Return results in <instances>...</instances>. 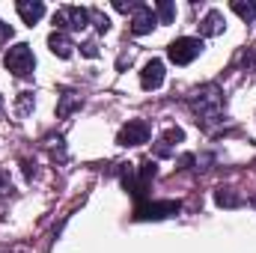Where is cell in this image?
<instances>
[{"mask_svg": "<svg viewBox=\"0 0 256 253\" xmlns=\"http://www.w3.org/2000/svg\"><path fill=\"white\" fill-rule=\"evenodd\" d=\"M191 108H194V114L200 116L196 122L212 126V122H218L220 114H224V96H220V90H218L214 84L200 86V90L194 92V98H191Z\"/></svg>", "mask_w": 256, "mask_h": 253, "instance_id": "1", "label": "cell"}, {"mask_svg": "<svg viewBox=\"0 0 256 253\" xmlns=\"http://www.w3.org/2000/svg\"><path fill=\"white\" fill-rule=\"evenodd\" d=\"M3 66L12 72V74H18V78H27L30 72H33V51H30V45H24V42H18V45H12L6 54H3Z\"/></svg>", "mask_w": 256, "mask_h": 253, "instance_id": "2", "label": "cell"}, {"mask_svg": "<svg viewBox=\"0 0 256 253\" xmlns=\"http://www.w3.org/2000/svg\"><path fill=\"white\" fill-rule=\"evenodd\" d=\"M200 54H202V39H194V36H182V39H176V42L167 48V57L176 66L194 63Z\"/></svg>", "mask_w": 256, "mask_h": 253, "instance_id": "3", "label": "cell"}, {"mask_svg": "<svg viewBox=\"0 0 256 253\" xmlns=\"http://www.w3.org/2000/svg\"><path fill=\"white\" fill-rule=\"evenodd\" d=\"M179 202L176 200H167V202H140L134 208V218L137 220H161V218H170V214H179Z\"/></svg>", "mask_w": 256, "mask_h": 253, "instance_id": "4", "label": "cell"}, {"mask_svg": "<svg viewBox=\"0 0 256 253\" xmlns=\"http://www.w3.org/2000/svg\"><path fill=\"white\" fill-rule=\"evenodd\" d=\"M146 140H149V126L143 120H128L126 126L120 128V134H116L120 146H140Z\"/></svg>", "mask_w": 256, "mask_h": 253, "instance_id": "5", "label": "cell"}, {"mask_svg": "<svg viewBox=\"0 0 256 253\" xmlns=\"http://www.w3.org/2000/svg\"><path fill=\"white\" fill-rule=\"evenodd\" d=\"M54 24L57 27H72V30H84L90 24V9H80V6H66L54 15Z\"/></svg>", "mask_w": 256, "mask_h": 253, "instance_id": "6", "label": "cell"}, {"mask_svg": "<svg viewBox=\"0 0 256 253\" xmlns=\"http://www.w3.org/2000/svg\"><path fill=\"white\" fill-rule=\"evenodd\" d=\"M155 24H158V21H155V12H152L149 6H137V9H134V18H131V33H134V36H146Z\"/></svg>", "mask_w": 256, "mask_h": 253, "instance_id": "7", "label": "cell"}, {"mask_svg": "<svg viewBox=\"0 0 256 253\" xmlns=\"http://www.w3.org/2000/svg\"><path fill=\"white\" fill-rule=\"evenodd\" d=\"M140 84H143V90H158L164 84V63L161 60H149L143 66V72H140Z\"/></svg>", "mask_w": 256, "mask_h": 253, "instance_id": "8", "label": "cell"}, {"mask_svg": "<svg viewBox=\"0 0 256 253\" xmlns=\"http://www.w3.org/2000/svg\"><path fill=\"white\" fill-rule=\"evenodd\" d=\"M15 9H18V15L24 18V24H30V27L45 15V3H39V0H18Z\"/></svg>", "mask_w": 256, "mask_h": 253, "instance_id": "9", "label": "cell"}, {"mask_svg": "<svg viewBox=\"0 0 256 253\" xmlns=\"http://www.w3.org/2000/svg\"><path fill=\"white\" fill-rule=\"evenodd\" d=\"M48 48H51V54H57L60 60H68L72 57V39L66 36V33H60V30H54L51 36H48Z\"/></svg>", "mask_w": 256, "mask_h": 253, "instance_id": "10", "label": "cell"}, {"mask_svg": "<svg viewBox=\"0 0 256 253\" xmlns=\"http://www.w3.org/2000/svg\"><path fill=\"white\" fill-rule=\"evenodd\" d=\"M182 140H185V131H182V128H167L164 137H161V143H158V149H155V155H158V158H167V155L173 152L170 146H173V143H182Z\"/></svg>", "mask_w": 256, "mask_h": 253, "instance_id": "11", "label": "cell"}, {"mask_svg": "<svg viewBox=\"0 0 256 253\" xmlns=\"http://www.w3.org/2000/svg\"><path fill=\"white\" fill-rule=\"evenodd\" d=\"M200 33H202V36H218V33H224V15H220L218 9H212V12L202 18Z\"/></svg>", "mask_w": 256, "mask_h": 253, "instance_id": "12", "label": "cell"}, {"mask_svg": "<svg viewBox=\"0 0 256 253\" xmlns=\"http://www.w3.org/2000/svg\"><path fill=\"white\" fill-rule=\"evenodd\" d=\"M214 202H218L220 208H238V206H242V196L232 188H218L214 190Z\"/></svg>", "mask_w": 256, "mask_h": 253, "instance_id": "13", "label": "cell"}, {"mask_svg": "<svg viewBox=\"0 0 256 253\" xmlns=\"http://www.w3.org/2000/svg\"><path fill=\"white\" fill-rule=\"evenodd\" d=\"M74 108H80V96H74V92H63V98H60V104H57V116H68Z\"/></svg>", "mask_w": 256, "mask_h": 253, "instance_id": "14", "label": "cell"}, {"mask_svg": "<svg viewBox=\"0 0 256 253\" xmlns=\"http://www.w3.org/2000/svg\"><path fill=\"white\" fill-rule=\"evenodd\" d=\"M230 9H232L236 15H242L244 21H254V18H256V3H244V0H232V3H230Z\"/></svg>", "mask_w": 256, "mask_h": 253, "instance_id": "15", "label": "cell"}, {"mask_svg": "<svg viewBox=\"0 0 256 253\" xmlns=\"http://www.w3.org/2000/svg\"><path fill=\"white\" fill-rule=\"evenodd\" d=\"M155 12H158L161 24H170V21H173V15H176V6H173L170 0H161V3H155Z\"/></svg>", "mask_w": 256, "mask_h": 253, "instance_id": "16", "label": "cell"}, {"mask_svg": "<svg viewBox=\"0 0 256 253\" xmlns=\"http://www.w3.org/2000/svg\"><path fill=\"white\" fill-rule=\"evenodd\" d=\"M90 18L96 21V27H98L102 33H108V30H110V18H108V15H102L98 9H90Z\"/></svg>", "mask_w": 256, "mask_h": 253, "instance_id": "17", "label": "cell"}, {"mask_svg": "<svg viewBox=\"0 0 256 253\" xmlns=\"http://www.w3.org/2000/svg\"><path fill=\"white\" fill-rule=\"evenodd\" d=\"M80 51H84V57H98V48H96V42H86Z\"/></svg>", "mask_w": 256, "mask_h": 253, "instance_id": "18", "label": "cell"}, {"mask_svg": "<svg viewBox=\"0 0 256 253\" xmlns=\"http://www.w3.org/2000/svg\"><path fill=\"white\" fill-rule=\"evenodd\" d=\"M6 190H9V176L0 173V194H6Z\"/></svg>", "mask_w": 256, "mask_h": 253, "instance_id": "19", "label": "cell"}, {"mask_svg": "<svg viewBox=\"0 0 256 253\" xmlns=\"http://www.w3.org/2000/svg\"><path fill=\"white\" fill-rule=\"evenodd\" d=\"M6 36H12V30H9V27H6V24L0 21V39H6Z\"/></svg>", "mask_w": 256, "mask_h": 253, "instance_id": "20", "label": "cell"}]
</instances>
